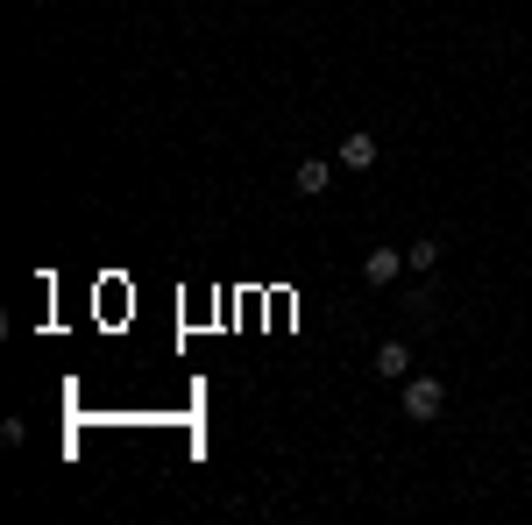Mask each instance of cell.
Masks as SVG:
<instances>
[{"label": "cell", "instance_id": "7a4b0ae2", "mask_svg": "<svg viewBox=\"0 0 532 525\" xmlns=\"http://www.w3.org/2000/svg\"><path fill=\"white\" fill-rule=\"evenodd\" d=\"M405 369H412V348H405V341H384V348H376V377H391V384H398Z\"/></svg>", "mask_w": 532, "mask_h": 525}, {"label": "cell", "instance_id": "6da1fadb", "mask_svg": "<svg viewBox=\"0 0 532 525\" xmlns=\"http://www.w3.org/2000/svg\"><path fill=\"white\" fill-rule=\"evenodd\" d=\"M440 377H405V419H433L440 412Z\"/></svg>", "mask_w": 532, "mask_h": 525}, {"label": "cell", "instance_id": "5b68a950", "mask_svg": "<svg viewBox=\"0 0 532 525\" xmlns=\"http://www.w3.org/2000/svg\"><path fill=\"white\" fill-rule=\"evenodd\" d=\"M291 185H298V192H327V164H320V157H306Z\"/></svg>", "mask_w": 532, "mask_h": 525}, {"label": "cell", "instance_id": "3957f363", "mask_svg": "<svg viewBox=\"0 0 532 525\" xmlns=\"http://www.w3.org/2000/svg\"><path fill=\"white\" fill-rule=\"evenodd\" d=\"M341 164L348 171H369L376 164V135H341Z\"/></svg>", "mask_w": 532, "mask_h": 525}, {"label": "cell", "instance_id": "277c9868", "mask_svg": "<svg viewBox=\"0 0 532 525\" xmlns=\"http://www.w3.org/2000/svg\"><path fill=\"white\" fill-rule=\"evenodd\" d=\"M398 270H405V256H398V249H369V263H362V277H369V284H391Z\"/></svg>", "mask_w": 532, "mask_h": 525}, {"label": "cell", "instance_id": "8992f818", "mask_svg": "<svg viewBox=\"0 0 532 525\" xmlns=\"http://www.w3.org/2000/svg\"><path fill=\"white\" fill-rule=\"evenodd\" d=\"M433 263H440V242H412L405 249V270H433Z\"/></svg>", "mask_w": 532, "mask_h": 525}]
</instances>
